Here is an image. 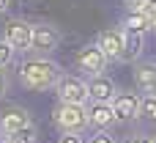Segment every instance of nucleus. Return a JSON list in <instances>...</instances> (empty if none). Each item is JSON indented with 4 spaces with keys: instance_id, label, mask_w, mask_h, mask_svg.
<instances>
[{
    "instance_id": "11",
    "label": "nucleus",
    "mask_w": 156,
    "mask_h": 143,
    "mask_svg": "<svg viewBox=\"0 0 156 143\" xmlns=\"http://www.w3.org/2000/svg\"><path fill=\"white\" fill-rule=\"evenodd\" d=\"M85 80H88L90 102H112V99H115L118 83H115L110 74H93V77H85Z\"/></svg>"
},
{
    "instance_id": "12",
    "label": "nucleus",
    "mask_w": 156,
    "mask_h": 143,
    "mask_svg": "<svg viewBox=\"0 0 156 143\" xmlns=\"http://www.w3.org/2000/svg\"><path fill=\"white\" fill-rule=\"evenodd\" d=\"M134 69H132V77H134V85H137V91L140 94H156V61H137V63H132Z\"/></svg>"
},
{
    "instance_id": "3",
    "label": "nucleus",
    "mask_w": 156,
    "mask_h": 143,
    "mask_svg": "<svg viewBox=\"0 0 156 143\" xmlns=\"http://www.w3.org/2000/svg\"><path fill=\"white\" fill-rule=\"evenodd\" d=\"M55 99L58 102H74V105H88L90 102V94H88V80L82 74H74V72H63L55 83Z\"/></svg>"
},
{
    "instance_id": "24",
    "label": "nucleus",
    "mask_w": 156,
    "mask_h": 143,
    "mask_svg": "<svg viewBox=\"0 0 156 143\" xmlns=\"http://www.w3.org/2000/svg\"><path fill=\"white\" fill-rule=\"evenodd\" d=\"M8 6H11V0H0V14H5V11H8Z\"/></svg>"
},
{
    "instance_id": "19",
    "label": "nucleus",
    "mask_w": 156,
    "mask_h": 143,
    "mask_svg": "<svg viewBox=\"0 0 156 143\" xmlns=\"http://www.w3.org/2000/svg\"><path fill=\"white\" fill-rule=\"evenodd\" d=\"M143 14H145V19H148L151 33H156V0H148V3L143 6Z\"/></svg>"
},
{
    "instance_id": "25",
    "label": "nucleus",
    "mask_w": 156,
    "mask_h": 143,
    "mask_svg": "<svg viewBox=\"0 0 156 143\" xmlns=\"http://www.w3.org/2000/svg\"><path fill=\"white\" fill-rule=\"evenodd\" d=\"M0 143H5V138H0Z\"/></svg>"
},
{
    "instance_id": "8",
    "label": "nucleus",
    "mask_w": 156,
    "mask_h": 143,
    "mask_svg": "<svg viewBox=\"0 0 156 143\" xmlns=\"http://www.w3.org/2000/svg\"><path fill=\"white\" fill-rule=\"evenodd\" d=\"M123 28L118 25V28H107V30H101L99 36H96V44H99V50L107 55V61L110 63H123Z\"/></svg>"
},
{
    "instance_id": "23",
    "label": "nucleus",
    "mask_w": 156,
    "mask_h": 143,
    "mask_svg": "<svg viewBox=\"0 0 156 143\" xmlns=\"http://www.w3.org/2000/svg\"><path fill=\"white\" fill-rule=\"evenodd\" d=\"M148 0H123V6H126V11H137V8H143Z\"/></svg>"
},
{
    "instance_id": "21",
    "label": "nucleus",
    "mask_w": 156,
    "mask_h": 143,
    "mask_svg": "<svg viewBox=\"0 0 156 143\" xmlns=\"http://www.w3.org/2000/svg\"><path fill=\"white\" fill-rule=\"evenodd\" d=\"M8 88H11V77H8V69H0V99L8 94Z\"/></svg>"
},
{
    "instance_id": "5",
    "label": "nucleus",
    "mask_w": 156,
    "mask_h": 143,
    "mask_svg": "<svg viewBox=\"0 0 156 143\" xmlns=\"http://www.w3.org/2000/svg\"><path fill=\"white\" fill-rule=\"evenodd\" d=\"M60 44H63V30L55 22H33V41H30L33 55H55Z\"/></svg>"
},
{
    "instance_id": "9",
    "label": "nucleus",
    "mask_w": 156,
    "mask_h": 143,
    "mask_svg": "<svg viewBox=\"0 0 156 143\" xmlns=\"http://www.w3.org/2000/svg\"><path fill=\"white\" fill-rule=\"evenodd\" d=\"M115 127H118V116L112 110V102H88V130L112 132Z\"/></svg>"
},
{
    "instance_id": "1",
    "label": "nucleus",
    "mask_w": 156,
    "mask_h": 143,
    "mask_svg": "<svg viewBox=\"0 0 156 143\" xmlns=\"http://www.w3.org/2000/svg\"><path fill=\"white\" fill-rule=\"evenodd\" d=\"M63 74L60 63L52 58V55H27L25 61H19L16 66V80L25 91H33V94H44V91H52L58 77Z\"/></svg>"
},
{
    "instance_id": "2",
    "label": "nucleus",
    "mask_w": 156,
    "mask_h": 143,
    "mask_svg": "<svg viewBox=\"0 0 156 143\" xmlns=\"http://www.w3.org/2000/svg\"><path fill=\"white\" fill-rule=\"evenodd\" d=\"M52 127H55L58 132L85 135V130H88V105L58 102V105L52 107Z\"/></svg>"
},
{
    "instance_id": "17",
    "label": "nucleus",
    "mask_w": 156,
    "mask_h": 143,
    "mask_svg": "<svg viewBox=\"0 0 156 143\" xmlns=\"http://www.w3.org/2000/svg\"><path fill=\"white\" fill-rule=\"evenodd\" d=\"M14 61H16V50H14V47L0 36V69H8Z\"/></svg>"
},
{
    "instance_id": "14",
    "label": "nucleus",
    "mask_w": 156,
    "mask_h": 143,
    "mask_svg": "<svg viewBox=\"0 0 156 143\" xmlns=\"http://www.w3.org/2000/svg\"><path fill=\"white\" fill-rule=\"evenodd\" d=\"M121 28H123V30H132V33H151L143 8H137V11H126L123 19H121Z\"/></svg>"
},
{
    "instance_id": "15",
    "label": "nucleus",
    "mask_w": 156,
    "mask_h": 143,
    "mask_svg": "<svg viewBox=\"0 0 156 143\" xmlns=\"http://www.w3.org/2000/svg\"><path fill=\"white\" fill-rule=\"evenodd\" d=\"M137 119L143 124L156 127V94H143V99H140V116Z\"/></svg>"
},
{
    "instance_id": "6",
    "label": "nucleus",
    "mask_w": 156,
    "mask_h": 143,
    "mask_svg": "<svg viewBox=\"0 0 156 143\" xmlns=\"http://www.w3.org/2000/svg\"><path fill=\"white\" fill-rule=\"evenodd\" d=\"M3 39L16 50V52H30V41H33V25L25 17H8L3 25Z\"/></svg>"
},
{
    "instance_id": "10",
    "label": "nucleus",
    "mask_w": 156,
    "mask_h": 143,
    "mask_svg": "<svg viewBox=\"0 0 156 143\" xmlns=\"http://www.w3.org/2000/svg\"><path fill=\"white\" fill-rule=\"evenodd\" d=\"M27 124H33V113L25 105H8V107L0 110V138L27 127Z\"/></svg>"
},
{
    "instance_id": "16",
    "label": "nucleus",
    "mask_w": 156,
    "mask_h": 143,
    "mask_svg": "<svg viewBox=\"0 0 156 143\" xmlns=\"http://www.w3.org/2000/svg\"><path fill=\"white\" fill-rule=\"evenodd\" d=\"M5 143H38V130H36V124H27V127L16 130V132L5 135Z\"/></svg>"
},
{
    "instance_id": "18",
    "label": "nucleus",
    "mask_w": 156,
    "mask_h": 143,
    "mask_svg": "<svg viewBox=\"0 0 156 143\" xmlns=\"http://www.w3.org/2000/svg\"><path fill=\"white\" fill-rule=\"evenodd\" d=\"M121 143H154V135H148V132H140V130H134V132L123 135V141H121Z\"/></svg>"
},
{
    "instance_id": "7",
    "label": "nucleus",
    "mask_w": 156,
    "mask_h": 143,
    "mask_svg": "<svg viewBox=\"0 0 156 143\" xmlns=\"http://www.w3.org/2000/svg\"><path fill=\"white\" fill-rule=\"evenodd\" d=\"M140 99H143V94L134 88H118V94H115V99H112V110H115V116H118V124H129V121H137V116H140Z\"/></svg>"
},
{
    "instance_id": "22",
    "label": "nucleus",
    "mask_w": 156,
    "mask_h": 143,
    "mask_svg": "<svg viewBox=\"0 0 156 143\" xmlns=\"http://www.w3.org/2000/svg\"><path fill=\"white\" fill-rule=\"evenodd\" d=\"M55 143H85V138L82 135H74V132H60V138Z\"/></svg>"
},
{
    "instance_id": "26",
    "label": "nucleus",
    "mask_w": 156,
    "mask_h": 143,
    "mask_svg": "<svg viewBox=\"0 0 156 143\" xmlns=\"http://www.w3.org/2000/svg\"><path fill=\"white\" fill-rule=\"evenodd\" d=\"M154 143H156V135H154Z\"/></svg>"
},
{
    "instance_id": "13",
    "label": "nucleus",
    "mask_w": 156,
    "mask_h": 143,
    "mask_svg": "<svg viewBox=\"0 0 156 143\" xmlns=\"http://www.w3.org/2000/svg\"><path fill=\"white\" fill-rule=\"evenodd\" d=\"M123 63H137L145 52V36L148 33H132V30H123Z\"/></svg>"
},
{
    "instance_id": "20",
    "label": "nucleus",
    "mask_w": 156,
    "mask_h": 143,
    "mask_svg": "<svg viewBox=\"0 0 156 143\" xmlns=\"http://www.w3.org/2000/svg\"><path fill=\"white\" fill-rule=\"evenodd\" d=\"M85 143H118L112 138V132H104V130H96L90 138H85Z\"/></svg>"
},
{
    "instance_id": "4",
    "label": "nucleus",
    "mask_w": 156,
    "mask_h": 143,
    "mask_svg": "<svg viewBox=\"0 0 156 143\" xmlns=\"http://www.w3.org/2000/svg\"><path fill=\"white\" fill-rule=\"evenodd\" d=\"M74 69H77V74H82V77L107 74L110 61H107V55L99 50V44L90 41V44H82V47L74 52Z\"/></svg>"
}]
</instances>
